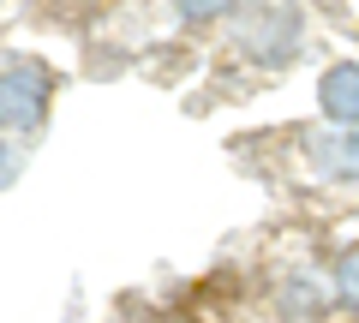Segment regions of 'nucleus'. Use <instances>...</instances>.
Instances as JSON below:
<instances>
[{
    "instance_id": "nucleus-1",
    "label": "nucleus",
    "mask_w": 359,
    "mask_h": 323,
    "mask_svg": "<svg viewBox=\"0 0 359 323\" xmlns=\"http://www.w3.org/2000/svg\"><path fill=\"white\" fill-rule=\"evenodd\" d=\"M48 102H54V72L30 54H13L0 60V132L18 138V132H36L48 120Z\"/></svg>"
},
{
    "instance_id": "nucleus-2",
    "label": "nucleus",
    "mask_w": 359,
    "mask_h": 323,
    "mask_svg": "<svg viewBox=\"0 0 359 323\" xmlns=\"http://www.w3.org/2000/svg\"><path fill=\"white\" fill-rule=\"evenodd\" d=\"M299 162L311 168V180H359V126H335V120H323V126H311L306 138H299Z\"/></svg>"
},
{
    "instance_id": "nucleus-3",
    "label": "nucleus",
    "mask_w": 359,
    "mask_h": 323,
    "mask_svg": "<svg viewBox=\"0 0 359 323\" xmlns=\"http://www.w3.org/2000/svg\"><path fill=\"white\" fill-rule=\"evenodd\" d=\"M335 305V287L323 270H282L276 275V311L282 323H323Z\"/></svg>"
},
{
    "instance_id": "nucleus-4",
    "label": "nucleus",
    "mask_w": 359,
    "mask_h": 323,
    "mask_svg": "<svg viewBox=\"0 0 359 323\" xmlns=\"http://www.w3.org/2000/svg\"><path fill=\"white\" fill-rule=\"evenodd\" d=\"M318 108L335 126H359V60H335L318 78Z\"/></svg>"
},
{
    "instance_id": "nucleus-5",
    "label": "nucleus",
    "mask_w": 359,
    "mask_h": 323,
    "mask_svg": "<svg viewBox=\"0 0 359 323\" xmlns=\"http://www.w3.org/2000/svg\"><path fill=\"white\" fill-rule=\"evenodd\" d=\"M162 6L180 25H192V30H210V25H222V18L240 13V0H162Z\"/></svg>"
},
{
    "instance_id": "nucleus-6",
    "label": "nucleus",
    "mask_w": 359,
    "mask_h": 323,
    "mask_svg": "<svg viewBox=\"0 0 359 323\" xmlns=\"http://www.w3.org/2000/svg\"><path fill=\"white\" fill-rule=\"evenodd\" d=\"M335 299H341L347 311H359V246H347L341 258H335V275H330Z\"/></svg>"
},
{
    "instance_id": "nucleus-7",
    "label": "nucleus",
    "mask_w": 359,
    "mask_h": 323,
    "mask_svg": "<svg viewBox=\"0 0 359 323\" xmlns=\"http://www.w3.org/2000/svg\"><path fill=\"white\" fill-rule=\"evenodd\" d=\"M13 174V144H6V132H0V180Z\"/></svg>"
},
{
    "instance_id": "nucleus-8",
    "label": "nucleus",
    "mask_w": 359,
    "mask_h": 323,
    "mask_svg": "<svg viewBox=\"0 0 359 323\" xmlns=\"http://www.w3.org/2000/svg\"><path fill=\"white\" fill-rule=\"evenodd\" d=\"M287 6H330V0H287Z\"/></svg>"
}]
</instances>
